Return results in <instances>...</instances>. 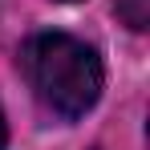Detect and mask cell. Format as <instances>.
I'll return each instance as SVG.
<instances>
[{
	"mask_svg": "<svg viewBox=\"0 0 150 150\" xmlns=\"http://www.w3.org/2000/svg\"><path fill=\"white\" fill-rule=\"evenodd\" d=\"M8 146V126H4V110H0V150Z\"/></svg>",
	"mask_w": 150,
	"mask_h": 150,
	"instance_id": "obj_3",
	"label": "cell"
},
{
	"mask_svg": "<svg viewBox=\"0 0 150 150\" xmlns=\"http://www.w3.org/2000/svg\"><path fill=\"white\" fill-rule=\"evenodd\" d=\"M118 12L130 28H146L150 21V0H118Z\"/></svg>",
	"mask_w": 150,
	"mask_h": 150,
	"instance_id": "obj_2",
	"label": "cell"
},
{
	"mask_svg": "<svg viewBox=\"0 0 150 150\" xmlns=\"http://www.w3.org/2000/svg\"><path fill=\"white\" fill-rule=\"evenodd\" d=\"M21 65L41 105L65 122L85 118L101 98L105 73H101L98 53L69 33H37L21 53Z\"/></svg>",
	"mask_w": 150,
	"mask_h": 150,
	"instance_id": "obj_1",
	"label": "cell"
}]
</instances>
